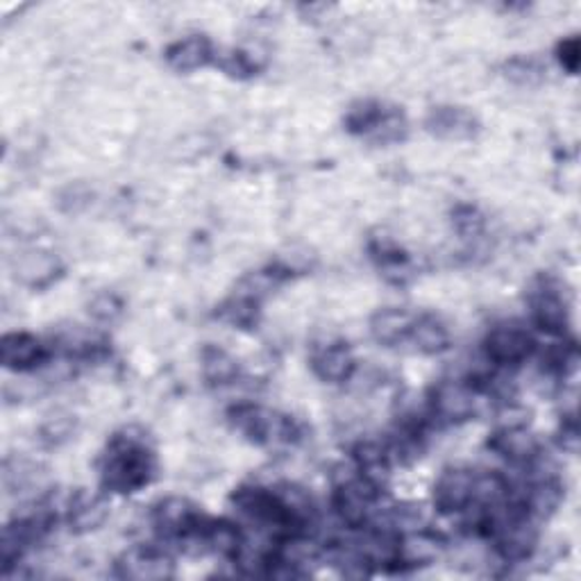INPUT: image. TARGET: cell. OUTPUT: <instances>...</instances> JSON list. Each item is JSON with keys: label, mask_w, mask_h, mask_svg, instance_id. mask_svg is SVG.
<instances>
[{"label": "cell", "mask_w": 581, "mask_h": 581, "mask_svg": "<svg viewBox=\"0 0 581 581\" xmlns=\"http://www.w3.org/2000/svg\"><path fill=\"white\" fill-rule=\"evenodd\" d=\"M39 466L23 456H8L3 463V486L8 493H23L39 480Z\"/></svg>", "instance_id": "cell-24"}, {"label": "cell", "mask_w": 581, "mask_h": 581, "mask_svg": "<svg viewBox=\"0 0 581 581\" xmlns=\"http://www.w3.org/2000/svg\"><path fill=\"white\" fill-rule=\"evenodd\" d=\"M430 405L437 420L445 424H461L477 413V391L469 381L443 379L432 389Z\"/></svg>", "instance_id": "cell-5"}, {"label": "cell", "mask_w": 581, "mask_h": 581, "mask_svg": "<svg viewBox=\"0 0 581 581\" xmlns=\"http://www.w3.org/2000/svg\"><path fill=\"white\" fill-rule=\"evenodd\" d=\"M566 495V488L561 480L555 473H540L531 484L525 488L520 507L534 518V520H546L555 516L561 507Z\"/></svg>", "instance_id": "cell-14"}, {"label": "cell", "mask_w": 581, "mask_h": 581, "mask_svg": "<svg viewBox=\"0 0 581 581\" xmlns=\"http://www.w3.org/2000/svg\"><path fill=\"white\" fill-rule=\"evenodd\" d=\"M409 341L413 343V351L420 355H441L450 347V330L432 314L416 316Z\"/></svg>", "instance_id": "cell-20"}, {"label": "cell", "mask_w": 581, "mask_h": 581, "mask_svg": "<svg viewBox=\"0 0 581 581\" xmlns=\"http://www.w3.org/2000/svg\"><path fill=\"white\" fill-rule=\"evenodd\" d=\"M454 227L463 239H477L484 232V218L475 207H459L454 214Z\"/></svg>", "instance_id": "cell-26"}, {"label": "cell", "mask_w": 581, "mask_h": 581, "mask_svg": "<svg viewBox=\"0 0 581 581\" xmlns=\"http://www.w3.org/2000/svg\"><path fill=\"white\" fill-rule=\"evenodd\" d=\"M201 370L205 381L212 386H229L239 379V362L218 345L203 347Z\"/></svg>", "instance_id": "cell-21"}, {"label": "cell", "mask_w": 581, "mask_h": 581, "mask_svg": "<svg viewBox=\"0 0 581 581\" xmlns=\"http://www.w3.org/2000/svg\"><path fill=\"white\" fill-rule=\"evenodd\" d=\"M12 276L28 289H44L62 276V261L51 250L30 248L12 259Z\"/></svg>", "instance_id": "cell-9"}, {"label": "cell", "mask_w": 581, "mask_h": 581, "mask_svg": "<svg viewBox=\"0 0 581 581\" xmlns=\"http://www.w3.org/2000/svg\"><path fill=\"white\" fill-rule=\"evenodd\" d=\"M205 516L198 512L186 497H164L152 507V527L158 529L162 538L169 540H186L193 531L203 525Z\"/></svg>", "instance_id": "cell-7"}, {"label": "cell", "mask_w": 581, "mask_h": 581, "mask_svg": "<svg viewBox=\"0 0 581 581\" xmlns=\"http://www.w3.org/2000/svg\"><path fill=\"white\" fill-rule=\"evenodd\" d=\"M116 574L137 581H162L173 577V561L154 548H137L116 561Z\"/></svg>", "instance_id": "cell-13"}, {"label": "cell", "mask_w": 581, "mask_h": 581, "mask_svg": "<svg viewBox=\"0 0 581 581\" xmlns=\"http://www.w3.org/2000/svg\"><path fill=\"white\" fill-rule=\"evenodd\" d=\"M488 445L514 466H531L540 456V443L527 428H497Z\"/></svg>", "instance_id": "cell-16"}, {"label": "cell", "mask_w": 581, "mask_h": 581, "mask_svg": "<svg viewBox=\"0 0 581 581\" xmlns=\"http://www.w3.org/2000/svg\"><path fill=\"white\" fill-rule=\"evenodd\" d=\"M544 66H540L531 57H514L505 64V75L507 80H512L518 87H536L544 80Z\"/></svg>", "instance_id": "cell-25"}, {"label": "cell", "mask_w": 581, "mask_h": 581, "mask_svg": "<svg viewBox=\"0 0 581 581\" xmlns=\"http://www.w3.org/2000/svg\"><path fill=\"white\" fill-rule=\"evenodd\" d=\"M475 473L469 469H448L434 484V507L443 516L471 509L475 495Z\"/></svg>", "instance_id": "cell-8"}, {"label": "cell", "mask_w": 581, "mask_h": 581, "mask_svg": "<svg viewBox=\"0 0 581 581\" xmlns=\"http://www.w3.org/2000/svg\"><path fill=\"white\" fill-rule=\"evenodd\" d=\"M484 351L488 362H493L495 366L514 368L531 359V355L536 353V341L531 332L518 323H499L488 332Z\"/></svg>", "instance_id": "cell-4"}, {"label": "cell", "mask_w": 581, "mask_h": 581, "mask_svg": "<svg viewBox=\"0 0 581 581\" xmlns=\"http://www.w3.org/2000/svg\"><path fill=\"white\" fill-rule=\"evenodd\" d=\"M77 432V418L68 411H53L49 413L42 424H39V441H42L46 448H62L68 443Z\"/></svg>", "instance_id": "cell-22"}, {"label": "cell", "mask_w": 581, "mask_h": 581, "mask_svg": "<svg viewBox=\"0 0 581 581\" xmlns=\"http://www.w3.org/2000/svg\"><path fill=\"white\" fill-rule=\"evenodd\" d=\"M531 319L540 332L563 336L570 327V304L552 280H540L529 293Z\"/></svg>", "instance_id": "cell-6"}, {"label": "cell", "mask_w": 581, "mask_h": 581, "mask_svg": "<svg viewBox=\"0 0 581 581\" xmlns=\"http://www.w3.org/2000/svg\"><path fill=\"white\" fill-rule=\"evenodd\" d=\"M229 422L241 437L266 448L291 445L300 437L298 424L289 416L261 405H237L229 411Z\"/></svg>", "instance_id": "cell-2"}, {"label": "cell", "mask_w": 581, "mask_h": 581, "mask_svg": "<svg viewBox=\"0 0 581 581\" xmlns=\"http://www.w3.org/2000/svg\"><path fill=\"white\" fill-rule=\"evenodd\" d=\"M445 546L443 540L424 529H411L398 536L396 544V563L400 568H422V566H432L441 559Z\"/></svg>", "instance_id": "cell-11"}, {"label": "cell", "mask_w": 581, "mask_h": 581, "mask_svg": "<svg viewBox=\"0 0 581 581\" xmlns=\"http://www.w3.org/2000/svg\"><path fill=\"white\" fill-rule=\"evenodd\" d=\"M334 484L332 505L343 525L353 529H364L370 525L379 505V484L377 480L359 473L357 469L345 471Z\"/></svg>", "instance_id": "cell-3"}, {"label": "cell", "mask_w": 581, "mask_h": 581, "mask_svg": "<svg viewBox=\"0 0 581 581\" xmlns=\"http://www.w3.org/2000/svg\"><path fill=\"white\" fill-rule=\"evenodd\" d=\"M413 321H416V316L409 314L407 309L386 306V309H381V312H377L370 319L368 330H370V336H373L375 343L386 345V347H394V345H400V343L409 341Z\"/></svg>", "instance_id": "cell-19"}, {"label": "cell", "mask_w": 581, "mask_h": 581, "mask_svg": "<svg viewBox=\"0 0 581 581\" xmlns=\"http://www.w3.org/2000/svg\"><path fill=\"white\" fill-rule=\"evenodd\" d=\"M428 128L432 135L441 137V139H452V141H461V139H471L477 132V119L463 107H434L428 116Z\"/></svg>", "instance_id": "cell-18"}, {"label": "cell", "mask_w": 581, "mask_h": 581, "mask_svg": "<svg viewBox=\"0 0 581 581\" xmlns=\"http://www.w3.org/2000/svg\"><path fill=\"white\" fill-rule=\"evenodd\" d=\"M557 60L568 73H577L581 64V42L579 36H568L557 49Z\"/></svg>", "instance_id": "cell-28"}, {"label": "cell", "mask_w": 581, "mask_h": 581, "mask_svg": "<svg viewBox=\"0 0 581 581\" xmlns=\"http://www.w3.org/2000/svg\"><path fill=\"white\" fill-rule=\"evenodd\" d=\"M353 459H355V469L359 473L377 480V475L386 473V469H389L391 450L389 445L377 443V441H362L355 445Z\"/></svg>", "instance_id": "cell-23"}, {"label": "cell", "mask_w": 581, "mask_h": 581, "mask_svg": "<svg viewBox=\"0 0 581 581\" xmlns=\"http://www.w3.org/2000/svg\"><path fill=\"white\" fill-rule=\"evenodd\" d=\"M154 475H158V456H154L148 434L139 428L116 432L100 461L103 488L130 495L146 488Z\"/></svg>", "instance_id": "cell-1"}, {"label": "cell", "mask_w": 581, "mask_h": 581, "mask_svg": "<svg viewBox=\"0 0 581 581\" xmlns=\"http://www.w3.org/2000/svg\"><path fill=\"white\" fill-rule=\"evenodd\" d=\"M49 359V347L42 338L28 332H10L0 341V362L8 370L28 373Z\"/></svg>", "instance_id": "cell-10"}, {"label": "cell", "mask_w": 581, "mask_h": 581, "mask_svg": "<svg viewBox=\"0 0 581 581\" xmlns=\"http://www.w3.org/2000/svg\"><path fill=\"white\" fill-rule=\"evenodd\" d=\"M89 314L100 323H111L121 314V302L114 293H98L89 302Z\"/></svg>", "instance_id": "cell-27"}, {"label": "cell", "mask_w": 581, "mask_h": 581, "mask_svg": "<svg viewBox=\"0 0 581 581\" xmlns=\"http://www.w3.org/2000/svg\"><path fill=\"white\" fill-rule=\"evenodd\" d=\"M312 368L321 381L327 384H345L357 373V359L351 347L341 341L321 345L312 357Z\"/></svg>", "instance_id": "cell-15"}, {"label": "cell", "mask_w": 581, "mask_h": 581, "mask_svg": "<svg viewBox=\"0 0 581 581\" xmlns=\"http://www.w3.org/2000/svg\"><path fill=\"white\" fill-rule=\"evenodd\" d=\"M214 60V46L203 34H189L166 49V62L177 73L205 68Z\"/></svg>", "instance_id": "cell-17"}, {"label": "cell", "mask_w": 581, "mask_h": 581, "mask_svg": "<svg viewBox=\"0 0 581 581\" xmlns=\"http://www.w3.org/2000/svg\"><path fill=\"white\" fill-rule=\"evenodd\" d=\"M109 518V502L103 493L77 491L66 505V523L73 534H92Z\"/></svg>", "instance_id": "cell-12"}]
</instances>
